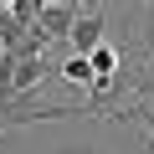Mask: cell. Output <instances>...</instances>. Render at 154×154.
<instances>
[{"mask_svg":"<svg viewBox=\"0 0 154 154\" xmlns=\"http://www.w3.org/2000/svg\"><path fill=\"white\" fill-rule=\"evenodd\" d=\"M72 21H77V5H72V0H62V5H36L31 31H36V36H46V41H67Z\"/></svg>","mask_w":154,"mask_h":154,"instance_id":"1","label":"cell"},{"mask_svg":"<svg viewBox=\"0 0 154 154\" xmlns=\"http://www.w3.org/2000/svg\"><path fill=\"white\" fill-rule=\"evenodd\" d=\"M103 16L98 11H77V21H72V31H67V46L77 51V57H88L93 46H103Z\"/></svg>","mask_w":154,"mask_h":154,"instance_id":"2","label":"cell"},{"mask_svg":"<svg viewBox=\"0 0 154 154\" xmlns=\"http://www.w3.org/2000/svg\"><path fill=\"white\" fill-rule=\"evenodd\" d=\"M88 62H93V77H118V72H123V51H118V46H108V41H103V46H93V51H88Z\"/></svg>","mask_w":154,"mask_h":154,"instance_id":"3","label":"cell"},{"mask_svg":"<svg viewBox=\"0 0 154 154\" xmlns=\"http://www.w3.org/2000/svg\"><path fill=\"white\" fill-rule=\"evenodd\" d=\"M57 77H62V82H72V88H82V93H88V82H93V62L72 51V57H67V62L57 67Z\"/></svg>","mask_w":154,"mask_h":154,"instance_id":"4","label":"cell"},{"mask_svg":"<svg viewBox=\"0 0 154 154\" xmlns=\"http://www.w3.org/2000/svg\"><path fill=\"white\" fill-rule=\"evenodd\" d=\"M139 51H144V57H154V26L144 31V41H139Z\"/></svg>","mask_w":154,"mask_h":154,"instance_id":"5","label":"cell"},{"mask_svg":"<svg viewBox=\"0 0 154 154\" xmlns=\"http://www.w3.org/2000/svg\"><path fill=\"white\" fill-rule=\"evenodd\" d=\"M72 5H77V11H98L103 0H72Z\"/></svg>","mask_w":154,"mask_h":154,"instance_id":"6","label":"cell"},{"mask_svg":"<svg viewBox=\"0 0 154 154\" xmlns=\"http://www.w3.org/2000/svg\"><path fill=\"white\" fill-rule=\"evenodd\" d=\"M57 154H98V149H77V144H72V149H57Z\"/></svg>","mask_w":154,"mask_h":154,"instance_id":"7","label":"cell"},{"mask_svg":"<svg viewBox=\"0 0 154 154\" xmlns=\"http://www.w3.org/2000/svg\"><path fill=\"white\" fill-rule=\"evenodd\" d=\"M139 103H149V108H154V88H149V93H144V98H139Z\"/></svg>","mask_w":154,"mask_h":154,"instance_id":"8","label":"cell"},{"mask_svg":"<svg viewBox=\"0 0 154 154\" xmlns=\"http://www.w3.org/2000/svg\"><path fill=\"white\" fill-rule=\"evenodd\" d=\"M149 26H154V0H149Z\"/></svg>","mask_w":154,"mask_h":154,"instance_id":"9","label":"cell"}]
</instances>
